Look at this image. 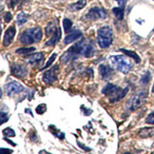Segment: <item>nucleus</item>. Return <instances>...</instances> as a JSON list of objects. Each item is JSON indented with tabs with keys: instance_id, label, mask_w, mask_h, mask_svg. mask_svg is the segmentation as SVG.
<instances>
[{
	"instance_id": "cd10ccee",
	"label": "nucleus",
	"mask_w": 154,
	"mask_h": 154,
	"mask_svg": "<svg viewBox=\"0 0 154 154\" xmlns=\"http://www.w3.org/2000/svg\"><path fill=\"white\" fill-rule=\"evenodd\" d=\"M146 123L149 124V125H154V111L151 112V113L146 117Z\"/></svg>"
},
{
	"instance_id": "f704fd0d",
	"label": "nucleus",
	"mask_w": 154,
	"mask_h": 154,
	"mask_svg": "<svg viewBox=\"0 0 154 154\" xmlns=\"http://www.w3.org/2000/svg\"><path fill=\"white\" fill-rule=\"evenodd\" d=\"M116 1L119 4H121L122 6H125V3H126V1H128V0H116Z\"/></svg>"
},
{
	"instance_id": "4c0bfd02",
	"label": "nucleus",
	"mask_w": 154,
	"mask_h": 154,
	"mask_svg": "<svg viewBox=\"0 0 154 154\" xmlns=\"http://www.w3.org/2000/svg\"><path fill=\"white\" fill-rule=\"evenodd\" d=\"M152 92L154 93V85H153V87H152Z\"/></svg>"
},
{
	"instance_id": "5701e85b",
	"label": "nucleus",
	"mask_w": 154,
	"mask_h": 154,
	"mask_svg": "<svg viewBox=\"0 0 154 154\" xmlns=\"http://www.w3.org/2000/svg\"><path fill=\"white\" fill-rule=\"evenodd\" d=\"M150 79H151V73H150V72H146L143 76H142L140 82H141L142 85H146V84H149V83Z\"/></svg>"
},
{
	"instance_id": "f3484780",
	"label": "nucleus",
	"mask_w": 154,
	"mask_h": 154,
	"mask_svg": "<svg viewBox=\"0 0 154 154\" xmlns=\"http://www.w3.org/2000/svg\"><path fill=\"white\" fill-rule=\"evenodd\" d=\"M139 136L142 138L154 137V128H145L139 130Z\"/></svg>"
},
{
	"instance_id": "aec40b11",
	"label": "nucleus",
	"mask_w": 154,
	"mask_h": 154,
	"mask_svg": "<svg viewBox=\"0 0 154 154\" xmlns=\"http://www.w3.org/2000/svg\"><path fill=\"white\" fill-rule=\"evenodd\" d=\"M124 9H125V6H122V7H117L112 9V13L116 16V18L118 20H123L124 18Z\"/></svg>"
},
{
	"instance_id": "6e6552de",
	"label": "nucleus",
	"mask_w": 154,
	"mask_h": 154,
	"mask_svg": "<svg viewBox=\"0 0 154 154\" xmlns=\"http://www.w3.org/2000/svg\"><path fill=\"white\" fill-rule=\"evenodd\" d=\"M58 70H59V67L57 66H52L49 70L43 74V81L45 84L47 85H51L53 82H55L57 80V74H58Z\"/></svg>"
},
{
	"instance_id": "f03ea898",
	"label": "nucleus",
	"mask_w": 154,
	"mask_h": 154,
	"mask_svg": "<svg viewBox=\"0 0 154 154\" xmlns=\"http://www.w3.org/2000/svg\"><path fill=\"white\" fill-rule=\"evenodd\" d=\"M42 29L39 27H34L24 31L19 37V41L24 45H32L34 42H39L42 39Z\"/></svg>"
},
{
	"instance_id": "2eb2a0df",
	"label": "nucleus",
	"mask_w": 154,
	"mask_h": 154,
	"mask_svg": "<svg viewBox=\"0 0 154 154\" xmlns=\"http://www.w3.org/2000/svg\"><path fill=\"white\" fill-rule=\"evenodd\" d=\"M61 38V29L60 28H57V29L52 33L51 35V39H49L48 41H47V43H46V46H54L56 43L59 42V40H60Z\"/></svg>"
},
{
	"instance_id": "20e7f679",
	"label": "nucleus",
	"mask_w": 154,
	"mask_h": 154,
	"mask_svg": "<svg viewBox=\"0 0 154 154\" xmlns=\"http://www.w3.org/2000/svg\"><path fill=\"white\" fill-rule=\"evenodd\" d=\"M109 61L119 72L125 74L132 69V63L123 55H112L109 57Z\"/></svg>"
},
{
	"instance_id": "dca6fc26",
	"label": "nucleus",
	"mask_w": 154,
	"mask_h": 154,
	"mask_svg": "<svg viewBox=\"0 0 154 154\" xmlns=\"http://www.w3.org/2000/svg\"><path fill=\"white\" fill-rule=\"evenodd\" d=\"M86 5H87V0H79V1H77L73 4L69 5L68 9L72 11H77L84 8Z\"/></svg>"
},
{
	"instance_id": "c9c22d12",
	"label": "nucleus",
	"mask_w": 154,
	"mask_h": 154,
	"mask_svg": "<svg viewBox=\"0 0 154 154\" xmlns=\"http://www.w3.org/2000/svg\"><path fill=\"white\" fill-rule=\"evenodd\" d=\"M5 140H6V141H7V142H8V143H9V144H11V145H13V146H15V144H14V143H13V142H11V140H9V139H8L7 137H6V136H5Z\"/></svg>"
},
{
	"instance_id": "b1692460",
	"label": "nucleus",
	"mask_w": 154,
	"mask_h": 154,
	"mask_svg": "<svg viewBox=\"0 0 154 154\" xmlns=\"http://www.w3.org/2000/svg\"><path fill=\"white\" fill-rule=\"evenodd\" d=\"M63 26H64V29L66 32H69L70 29L72 27V21L69 20V18H65L63 20Z\"/></svg>"
},
{
	"instance_id": "a211bd4d",
	"label": "nucleus",
	"mask_w": 154,
	"mask_h": 154,
	"mask_svg": "<svg viewBox=\"0 0 154 154\" xmlns=\"http://www.w3.org/2000/svg\"><path fill=\"white\" fill-rule=\"evenodd\" d=\"M58 27L59 26L57 25L56 21H51V22H50L49 24H48V26L45 28V32H46L47 36H51V35H52V33L56 31Z\"/></svg>"
},
{
	"instance_id": "473e14b6",
	"label": "nucleus",
	"mask_w": 154,
	"mask_h": 154,
	"mask_svg": "<svg viewBox=\"0 0 154 154\" xmlns=\"http://www.w3.org/2000/svg\"><path fill=\"white\" fill-rule=\"evenodd\" d=\"M0 152H1L2 154H4V153H11V152H13V150L8 149H3V147H2V149H0Z\"/></svg>"
},
{
	"instance_id": "393cba45",
	"label": "nucleus",
	"mask_w": 154,
	"mask_h": 154,
	"mask_svg": "<svg viewBox=\"0 0 154 154\" xmlns=\"http://www.w3.org/2000/svg\"><path fill=\"white\" fill-rule=\"evenodd\" d=\"M2 132L6 136V137H14V136H15L14 130L13 128H7L3 129Z\"/></svg>"
},
{
	"instance_id": "39448f33",
	"label": "nucleus",
	"mask_w": 154,
	"mask_h": 154,
	"mask_svg": "<svg viewBox=\"0 0 154 154\" xmlns=\"http://www.w3.org/2000/svg\"><path fill=\"white\" fill-rule=\"evenodd\" d=\"M146 97H147V91H139L137 94H135V95L129 100L128 102V109L129 110H136L140 109L142 106H143L146 102Z\"/></svg>"
},
{
	"instance_id": "4468645a",
	"label": "nucleus",
	"mask_w": 154,
	"mask_h": 154,
	"mask_svg": "<svg viewBox=\"0 0 154 154\" xmlns=\"http://www.w3.org/2000/svg\"><path fill=\"white\" fill-rule=\"evenodd\" d=\"M44 60V54L42 52H36V53H33L32 55H29L27 57V61L29 64L31 65H36L39 64L41 61Z\"/></svg>"
},
{
	"instance_id": "1a4fd4ad",
	"label": "nucleus",
	"mask_w": 154,
	"mask_h": 154,
	"mask_svg": "<svg viewBox=\"0 0 154 154\" xmlns=\"http://www.w3.org/2000/svg\"><path fill=\"white\" fill-rule=\"evenodd\" d=\"M11 72L14 76L17 77V78L23 79L28 74V69L25 66H23V65L13 64L11 66Z\"/></svg>"
},
{
	"instance_id": "72a5a7b5",
	"label": "nucleus",
	"mask_w": 154,
	"mask_h": 154,
	"mask_svg": "<svg viewBox=\"0 0 154 154\" xmlns=\"http://www.w3.org/2000/svg\"><path fill=\"white\" fill-rule=\"evenodd\" d=\"M78 146H79L80 147H82V149H84V150H86V151H91V149H90V147H87V146H85L84 145L80 144L79 142H78Z\"/></svg>"
},
{
	"instance_id": "f8f14e48",
	"label": "nucleus",
	"mask_w": 154,
	"mask_h": 154,
	"mask_svg": "<svg viewBox=\"0 0 154 154\" xmlns=\"http://www.w3.org/2000/svg\"><path fill=\"white\" fill-rule=\"evenodd\" d=\"M82 36V32L79 29H74V31L70 32L66 37L64 39V44L67 45L69 43H72L73 41H76L77 39H79Z\"/></svg>"
},
{
	"instance_id": "0eeeda50",
	"label": "nucleus",
	"mask_w": 154,
	"mask_h": 154,
	"mask_svg": "<svg viewBox=\"0 0 154 154\" xmlns=\"http://www.w3.org/2000/svg\"><path fill=\"white\" fill-rule=\"evenodd\" d=\"M96 52V49L94 45L87 40L81 41V56H84L87 58L92 57Z\"/></svg>"
},
{
	"instance_id": "9d476101",
	"label": "nucleus",
	"mask_w": 154,
	"mask_h": 154,
	"mask_svg": "<svg viewBox=\"0 0 154 154\" xmlns=\"http://www.w3.org/2000/svg\"><path fill=\"white\" fill-rule=\"evenodd\" d=\"M23 90H24V87L17 82H10L7 85H5V91L9 96H13L16 93H19L23 91Z\"/></svg>"
},
{
	"instance_id": "4be33fe9",
	"label": "nucleus",
	"mask_w": 154,
	"mask_h": 154,
	"mask_svg": "<svg viewBox=\"0 0 154 154\" xmlns=\"http://www.w3.org/2000/svg\"><path fill=\"white\" fill-rule=\"evenodd\" d=\"M33 51H35V48L32 47V48H20V49H17L15 51V52L17 54H29V53L32 52Z\"/></svg>"
},
{
	"instance_id": "2f4dec72",
	"label": "nucleus",
	"mask_w": 154,
	"mask_h": 154,
	"mask_svg": "<svg viewBox=\"0 0 154 154\" xmlns=\"http://www.w3.org/2000/svg\"><path fill=\"white\" fill-rule=\"evenodd\" d=\"M11 18H13V16H11V13H9V11L5 13V14H4V20H5L6 23H9L11 20Z\"/></svg>"
},
{
	"instance_id": "7ed1b4c3",
	"label": "nucleus",
	"mask_w": 154,
	"mask_h": 154,
	"mask_svg": "<svg viewBox=\"0 0 154 154\" xmlns=\"http://www.w3.org/2000/svg\"><path fill=\"white\" fill-rule=\"evenodd\" d=\"M112 40H113V33L110 27L104 26L97 31V42L100 48H109L112 43Z\"/></svg>"
},
{
	"instance_id": "423d86ee",
	"label": "nucleus",
	"mask_w": 154,
	"mask_h": 154,
	"mask_svg": "<svg viewBox=\"0 0 154 154\" xmlns=\"http://www.w3.org/2000/svg\"><path fill=\"white\" fill-rule=\"evenodd\" d=\"M106 11L103 8H99V7H93L91 8L88 13L87 14L86 17L90 20H98V19H105L106 18Z\"/></svg>"
},
{
	"instance_id": "9b49d317",
	"label": "nucleus",
	"mask_w": 154,
	"mask_h": 154,
	"mask_svg": "<svg viewBox=\"0 0 154 154\" xmlns=\"http://www.w3.org/2000/svg\"><path fill=\"white\" fill-rule=\"evenodd\" d=\"M16 33V29L14 26H10L7 31L5 32L4 34V38H3V46L8 47L9 45H11V43L13 42V40L14 38V35Z\"/></svg>"
},
{
	"instance_id": "ddd939ff",
	"label": "nucleus",
	"mask_w": 154,
	"mask_h": 154,
	"mask_svg": "<svg viewBox=\"0 0 154 154\" xmlns=\"http://www.w3.org/2000/svg\"><path fill=\"white\" fill-rule=\"evenodd\" d=\"M99 73L101 75L102 78L104 79H108L113 74V69L110 68L109 66H106V65H100L99 66Z\"/></svg>"
},
{
	"instance_id": "7c9ffc66",
	"label": "nucleus",
	"mask_w": 154,
	"mask_h": 154,
	"mask_svg": "<svg viewBox=\"0 0 154 154\" xmlns=\"http://www.w3.org/2000/svg\"><path fill=\"white\" fill-rule=\"evenodd\" d=\"M22 0H11L10 1V8L14 9L16 5H19Z\"/></svg>"
},
{
	"instance_id": "bb28decb",
	"label": "nucleus",
	"mask_w": 154,
	"mask_h": 154,
	"mask_svg": "<svg viewBox=\"0 0 154 154\" xmlns=\"http://www.w3.org/2000/svg\"><path fill=\"white\" fill-rule=\"evenodd\" d=\"M46 109H47L46 104H40L36 108V109H35V111H36L38 114H43L44 112L46 111Z\"/></svg>"
},
{
	"instance_id": "e433bc0d",
	"label": "nucleus",
	"mask_w": 154,
	"mask_h": 154,
	"mask_svg": "<svg viewBox=\"0 0 154 154\" xmlns=\"http://www.w3.org/2000/svg\"><path fill=\"white\" fill-rule=\"evenodd\" d=\"M39 153H49V152H47V151H45V150H41Z\"/></svg>"
},
{
	"instance_id": "a878e982",
	"label": "nucleus",
	"mask_w": 154,
	"mask_h": 154,
	"mask_svg": "<svg viewBox=\"0 0 154 154\" xmlns=\"http://www.w3.org/2000/svg\"><path fill=\"white\" fill-rule=\"evenodd\" d=\"M56 56H57V55H56V53H52V55H51V58L49 59V61L47 62V64L45 65V66H44L42 69H41V70H43V69H47V68H49V67L51 66V65L53 63V61L55 60V57H56Z\"/></svg>"
},
{
	"instance_id": "6ab92c4d",
	"label": "nucleus",
	"mask_w": 154,
	"mask_h": 154,
	"mask_svg": "<svg viewBox=\"0 0 154 154\" xmlns=\"http://www.w3.org/2000/svg\"><path fill=\"white\" fill-rule=\"evenodd\" d=\"M118 51H121V52H123V53H125L126 55H128V56L130 57V58H133L136 63H140L141 59H140L139 55H138L135 51H129V50H125V49H119Z\"/></svg>"
},
{
	"instance_id": "412c9836",
	"label": "nucleus",
	"mask_w": 154,
	"mask_h": 154,
	"mask_svg": "<svg viewBox=\"0 0 154 154\" xmlns=\"http://www.w3.org/2000/svg\"><path fill=\"white\" fill-rule=\"evenodd\" d=\"M28 18H29V14L23 13V11H20L16 16V23L21 26L23 24H25V23L28 21Z\"/></svg>"
},
{
	"instance_id": "c756f323",
	"label": "nucleus",
	"mask_w": 154,
	"mask_h": 154,
	"mask_svg": "<svg viewBox=\"0 0 154 154\" xmlns=\"http://www.w3.org/2000/svg\"><path fill=\"white\" fill-rule=\"evenodd\" d=\"M49 129H50V131H51L53 134H54L55 136H57V137H59L60 138V136H59V134H58V132H59V130L54 127V126H50V128H49Z\"/></svg>"
},
{
	"instance_id": "f257e3e1",
	"label": "nucleus",
	"mask_w": 154,
	"mask_h": 154,
	"mask_svg": "<svg viewBox=\"0 0 154 154\" xmlns=\"http://www.w3.org/2000/svg\"><path fill=\"white\" fill-rule=\"evenodd\" d=\"M102 92L106 96L110 97L109 98L110 103H116L126 96V94L128 92V88L127 87V88H121L113 84L109 83V84H106V87L102 90Z\"/></svg>"
},
{
	"instance_id": "c85d7f7f",
	"label": "nucleus",
	"mask_w": 154,
	"mask_h": 154,
	"mask_svg": "<svg viewBox=\"0 0 154 154\" xmlns=\"http://www.w3.org/2000/svg\"><path fill=\"white\" fill-rule=\"evenodd\" d=\"M9 120V116L7 113H4V111H1V125H3L4 123H6Z\"/></svg>"
}]
</instances>
